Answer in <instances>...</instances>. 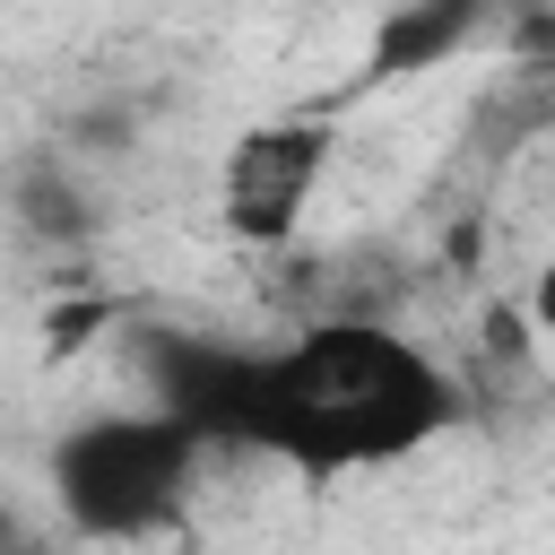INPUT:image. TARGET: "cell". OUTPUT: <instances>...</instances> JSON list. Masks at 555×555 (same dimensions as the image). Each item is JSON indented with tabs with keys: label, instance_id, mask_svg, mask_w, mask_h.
Returning <instances> with one entry per match:
<instances>
[{
	"label": "cell",
	"instance_id": "2",
	"mask_svg": "<svg viewBox=\"0 0 555 555\" xmlns=\"http://www.w3.org/2000/svg\"><path fill=\"white\" fill-rule=\"evenodd\" d=\"M208 434H191L182 416L165 408H113V416H87L52 442V503L78 538H156L199 468H208Z\"/></svg>",
	"mask_w": 555,
	"mask_h": 555
},
{
	"label": "cell",
	"instance_id": "1",
	"mask_svg": "<svg viewBox=\"0 0 555 555\" xmlns=\"http://www.w3.org/2000/svg\"><path fill=\"white\" fill-rule=\"evenodd\" d=\"M147 408L182 416L208 442L269 451L295 477H347V468H390L425 451L460 416V390L390 321L321 312L286 347H260V356L217 347V338H165Z\"/></svg>",
	"mask_w": 555,
	"mask_h": 555
},
{
	"label": "cell",
	"instance_id": "5",
	"mask_svg": "<svg viewBox=\"0 0 555 555\" xmlns=\"http://www.w3.org/2000/svg\"><path fill=\"white\" fill-rule=\"evenodd\" d=\"M529 330H538V338H555V260L529 278Z\"/></svg>",
	"mask_w": 555,
	"mask_h": 555
},
{
	"label": "cell",
	"instance_id": "4",
	"mask_svg": "<svg viewBox=\"0 0 555 555\" xmlns=\"http://www.w3.org/2000/svg\"><path fill=\"white\" fill-rule=\"evenodd\" d=\"M477 17H486V0H399V9L382 17V35H373V69H382V78L434 69V61H451V52L477 35Z\"/></svg>",
	"mask_w": 555,
	"mask_h": 555
},
{
	"label": "cell",
	"instance_id": "3",
	"mask_svg": "<svg viewBox=\"0 0 555 555\" xmlns=\"http://www.w3.org/2000/svg\"><path fill=\"white\" fill-rule=\"evenodd\" d=\"M321 173H330V121H312V113L251 121V130L225 147V165H217V225H225L234 243L269 251V243H286V234L304 225Z\"/></svg>",
	"mask_w": 555,
	"mask_h": 555
}]
</instances>
